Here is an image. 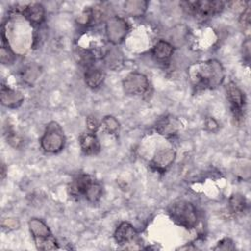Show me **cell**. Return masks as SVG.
Instances as JSON below:
<instances>
[{
	"label": "cell",
	"instance_id": "cell-1",
	"mask_svg": "<svg viewBox=\"0 0 251 251\" xmlns=\"http://www.w3.org/2000/svg\"><path fill=\"white\" fill-rule=\"evenodd\" d=\"M188 76L193 86L197 88H215L223 82L225 72L220 62L209 60L190 65Z\"/></svg>",
	"mask_w": 251,
	"mask_h": 251
},
{
	"label": "cell",
	"instance_id": "cell-2",
	"mask_svg": "<svg viewBox=\"0 0 251 251\" xmlns=\"http://www.w3.org/2000/svg\"><path fill=\"white\" fill-rule=\"evenodd\" d=\"M70 193L73 196H83L89 202H96L102 196V185L89 175L77 176L70 184Z\"/></svg>",
	"mask_w": 251,
	"mask_h": 251
},
{
	"label": "cell",
	"instance_id": "cell-3",
	"mask_svg": "<svg viewBox=\"0 0 251 251\" xmlns=\"http://www.w3.org/2000/svg\"><path fill=\"white\" fill-rule=\"evenodd\" d=\"M169 215L174 222L185 228H193L197 225V213L195 207L188 201L178 200L169 208Z\"/></svg>",
	"mask_w": 251,
	"mask_h": 251
},
{
	"label": "cell",
	"instance_id": "cell-4",
	"mask_svg": "<svg viewBox=\"0 0 251 251\" xmlns=\"http://www.w3.org/2000/svg\"><path fill=\"white\" fill-rule=\"evenodd\" d=\"M29 230L34 239L35 245L39 250L58 249L55 237L52 235L47 225L40 219L32 218L28 222Z\"/></svg>",
	"mask_w": 251,
	"mask_h": 251
},
{
	"label": "cell",
	"instance_id": "cell-5",
	"mask_svg": "<svg viewBox=\"0 0 251 251\" xmlns=\"http://www.w3.org/2000/svg\"><path fill=\"white\" fill-rule=\"evenodd\" d=\"M41 147L49 153H57L61 151L65 144V136L62 127L56 122H50L40 139Z\"/></svg>",
	"mask_w": 251,
	"mask_h": 251
},
{
	"label": "cell",
	"instance_id": "cell-6",
	"mask_svg": "<svg viewBox=\"0 0 251 251\" xmlns=\"http://www.w3.org/2000/svg\"><path fill=\"white\" fill-rule=\"evenodd\" d=\"M123 87L127 95H142L149 89V81L144 75L133 72L125 77Z\"/></svg>",
	"mask_w": 251,
	"mask_h": 251
},
{
	"label": "cell",
	"instance_id": "cell-7",
	"mask_svg": "<svg viewBox=\"0 0 251 251\" xmlns=\"http://www.w3.org/2000/svg\"><path fill=\"white\" fill-rule=\"evenodd\" d=\"M188 12L200 16H212L220 13L224 9L222 1H188L184 2Z\"/></svg>",
	"mask_w": 251,
	"mask_h": 251
},
{
	"label": "cell",
	"instance_id": "cell-8",
	"mask_svg": "<svg viewBox=\"0 0 251 251\" xmlns=\"http://www.w3.org/2000/svg\"><path fill=\"white\" fill-rule=\"evenodd\" d=\"M226 98L230 104V108L234 118H236L237 120L241 119L243 116L244 105H245L244 94L233 82H229L226 85Z\"/></svg>",
	"mask_w": 251,
	"mask_h": 251
},
{
	"label": "cell",
	"instance_id": "cell-9",
	"mask_svg": "<svg viewBox=\"0 0 251 251\" xmlns=\"http://www.w3.org/2000/svg\"><path fill=\"white\" fill-rule=\"evenodd\" d=\"M107 35L109 37V40H111L113 43H120L125 35L126 34L127 25L126 23L118 17L111 18L107 23Z\"/></svg>",
	"mask_w": 251,
	"mask_h": 251
},
{
	"label": "cell",
	"instance_id": "cell-10",
	"mask_svg": "<svg viewBox=\"0 0 251 251\" xmlns=\"http://www.w3.org/2000/svg\"><path fill=\"white\" fill-rule=\"evenodd\" d=\"M1 103L9 108H17L24 101V95L17 90L11 89L8 86H1Z\"/></svg>",
	"mask_w": 251,
	"mask_h": 251
},
{
	"label": "cell",
	"instance_id": "cell-11",
	"mask_svg": "<svg viewBox=\"0 0 251 251\" xmlns=\"http://www.w3.org/2000/svg\"><path fill=\"white\" fill-rule=\"evenodd\" d=\"M79 144L86 155H95L100 151V143L93 132H84L79 136Z\"/></svg>",
	"mask_w": 251,
	"mask_h": 251
},
{
	"label": "cell",
	"instance_id": "cell-12",
	"mask_svg": "<svg viewBox=\"0 0 251 251\" xmlns=\"http://www.w3.org/2000/svg\"><path fill=\"white\" fill-rule=\"evenodd\" d=\"M135 235H136V231L133 226L127 222H123L117 227L114 237L118 244L123 245L133 240Z\"/></svg>",
	"mask_w": 251,
	"mask_h": 251
},
{
	"label": "cell",
	"instance_id": "cell-13",
	"mask_svg": "<svg viewBox=\"0 0 251 251\" xmlns=\"http://www.w3.org/2000/svg\"><path fill=\"white\" fill-rule=\"evenodd\" d=\"M23 15L31 24L39 25L44 19V8L39 3H31L25 5L22 10Z\"/></svg>",
	"mask_w": 251,
	"mask_h": 251
},
{
	"label": "cell",
	"instance_id": "cell-14",
	"mask_svg": "<svg viewBox=\"0 0 251 251\" xmlns=\"http://www.w3.org/2000/svg\"><path fill=\"white\" fill-rule=\"evenodd\" d=\"M175 153L172 149H163L155 155L152 160V166L155 167L158 171H164L167 167H169L174 161Z\"/></svg>",
	"mask_w": 251,
	"mask_h": 251
},
{
	"label": "cell",
	"instance_id": "cell-15",
	"mask_svg": "<svg viewBox=\"0 0 251 251\" xmlns=\"http://www.w3.org/2000/svg\"><path fill=\"white\" fill-rule=\"evenodd\" d=\"M173 52H174L173 46L164 40H159L152 49L153 57L156 59V61H159L162 63L168 61L171 58Z\"/></svg>",
	"mask_w": 251,
	"mask_h": 251
},
{
	"label": "cell",
	"instance_id": "cell-16",
	"mask_svg": "<svg viewBox=\"0 0 251 251\" xmlns=\"http://www.w3.org/2000/svg\"><path fill=\"white\" fill-rule=\"evenodd\" d=\"M105 74L99 69H88L85 73V82L91 88H97L103 82Z\"/></svg>",
	"mask_w": 251,
	"mask_h": 251
},
{
	"label": "cell",
	"instance_id": "cell-17",
	"mask_svg": "<svg viewBox=\"0 0 251 251\" xmlns=\"http://www.w3.org/2000/svg\"><path fill=\"white\" fill-rule=\"evenodd\" d=\"M100 126L102 127V129L109 133V134H117L120 130V124L117 121L116 118L112 117V116H107L105 117L102 122Z\"/></svg>",
	"mask_w": 251,
	"mask_h": 251
},
{
	"label": "cell",
	"instance_id": "cell-18",
	"mask_svg": "<svg viewBox=\"0 0 251 251\" xmlns=\"http://www.w3.org/2000/svg\"><path fill=\"white\" fill-rule=\"evenodd\" d=\"M229 208L233 213H241L244 211L246 206V200L242 194L235 193L229 198Z\"/></svg>",
	"mask_w": 251,
	"mask_h": 251
},
{
	"label": "cell",
	"instance_id": "cell-19",
	"mask_svg": "<svg viewBox=\"0 0 251 251\" xmlns=\"http://www.w3.org/2000/svg\"><path fill=\"white\" fill-rule=\"evenodd\" d=\"M147 2L143 1H127L125 4L126 11L133 16H140L146 10Z\"/></svg>",
	"mask_w": 251,
	"mask_h": 251
},
{
	"label": "cell",
	"instance_id": "cell-20",
	"mask_svg": "<svg viewBox=\"0 0 251 251\" xmlns=\"http://www.w3.org/2000/svg\"><path fill=\"white\" fill-rule=\"evenodd\" d=\"M158 130L161 134L172 135L176 131V126L175 125V122L173 120L165 119L159 124Z\"/></svg>",
	"mask_w": 251,
	"mask_h": 251
},
{
	"label": "cell",
	"instance_id": "cell-21",
	"mask_svg": "<svg viewBox=\"0 0 251 251\" xmlns=\"http://www.w3.org/2000/svg\"><path fill=\"white\" fill-rule=\"evenodd\" d=\"M107 57L109 58V60L107 61V63H108L109 67H111V68H113V65L122 64V62H123V61H120L119 57H122V56H121V54L118 55L117 50H111V51H109L108 54H107Z\"/></svg>",
	"mask_w": 251,
	"mask_h": 251
},
{
	"label": "cell",
	"instance_id": "cell-22",
	"mask_svg": "<svg viewBox=\"0 0 251 251\" xmlns=\"http://www.w3.org/2000/svg\"><path fill=\"white\" fill-rule=\"evenodd\" d=\"M215 250H230V249H234V245L231 241V239L229 238H224L221 241L218 242L217 246L214 248Z\"/></svg>",
	"mask_w": 251,
	"mask_h": 251
},
{
	"label": "cell",
	"instance_id": "cell-23",
	"mask_svg": "<svg viewBox=\"0 0 251 251\" xmlns=\"http://www.w3.org/2000/svg\"><path fill=\"white\" fill-rule=\"evenodd\" d=\"M14 58L12 51L9 49V46H2L1 47V61L3 63H8L10 61H12Z\"/></svg>",
	"mask_w": 251,
	"mask_h": 251
},
{
	"label": "cell",
	"instance_id": "cell-24",
	"mask_svg": "<svg viewBox=\"0 0 251 251\" xmlns=\"http://www.w3.org/2000/svg\"><path fill=\"white\" fill-rule=\"evenodd\" d=\"M239 23L243 27H248L250 25V9L249 7H246V9L243 11V13L240 16Z\"/></svg>",
	"mask_w": 251,
	"mask_h": 251
},
{
	"label": "cell",
	"instance_id": "cell-25",
	"mask_svg": "<svg viewBox=\"0 0 251 251\" xmlns=\"http://www.w3.org/2000/svg\"><path fill=\"white\" fill-rule=\"evenodd\" d=\"M86 126H87L88 130H89L90 132H93V133H94V132L98 129V127L100 126L99 124H98V122H97V120L95 119V117H92V116L87 117V119H86Z\"/></svg>",
	"mask_w": 251,
	"mask_h": 251
},
{
	"label": "cell",
	"instance_id": "cell-26",
	"mask_svg": "<svg viewBox=\"0 0 251 251\" xmlns=\"http://www.w3.org/2000/svg\"><path fill=\"white\" fill-rule=\"evenodd\" d=\"M7 224L2 223L3 227H9V228H17L19 226V223L16 219H6L5 220Z\"/></svg>",
	"mask_w": 251,
	"mask_h": 251
},
{
	"label": "cell",
	"instance_id": "cell-27",
	"mask_svg": "<svg viewBox=\"0 0 251 251\" xmlns=\"http://www.w3.org/2000/svg\"><path fill=\"white\" fill-rule=\"evenodd\" d=\"M205 126H206L207 129L214 130V129H216L218 127V123L213 118H208V119H206Z\"/></svg>",
	"mask_w": 251,
	"mask_h": 251
}]
</instances>
